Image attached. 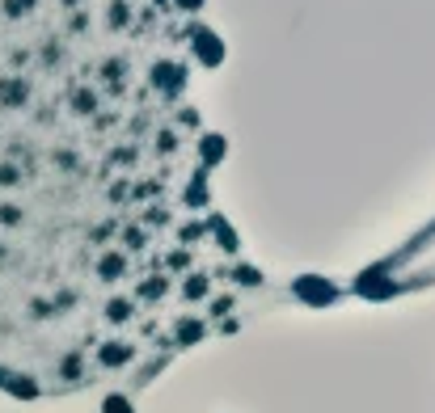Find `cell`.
Here are the masks:
<instances>
[{
  "label": "cell",
  "instance_id": "obj_1",
  "mask_svg": "<svg viewBox=\"0 0 435 413\" xmlns=\"http://www.w3.org/2000/svg\"><path fill=\"white\" fill-rule=\"evenodd\" d=\"M194 59L203 63V68H220L224 63V43H220V34L216 30H194Z\"/></svg>",
  "mask_w": 435,
  "mask_h": 413
},
{
  "label": "cell",
  "instance_id": "obj_8",
  "mask_svg": "<svg viewBox=\"0 0 435 413\" xmlns=\"http://www.w3.org/2000/svg\"><path fill=\"white\" fill-rule=\"evenodd\" d=\"M123 275V258H106L101 262V278H119Z\"/></svg>",
  "mask_w": 435,
  "mask_h": 413
},
{
  "label": "cell",
  "instance_id": "obj_12",
  "mask_svg": "<svg viewBox=\"0 0 435 413\" xmlns=\"http://www.w3.org/2000/svg\"><path fill=\"white\" fill-rule=\"evenodd\" d=\"M76 110L89 114V110H94V93H76Z\"/></svg>",
  "mask_w": 435,
  "mask_h": 413
},
{
  "label": "cell",
  "instance_id": "obj_6",
  "mask_svg": "<svg viewBox=\"0 0 435 413\" xmlns=\"http://www.w3.org/2000/svg\"><path fill=\"white\" fill-rule=\"evenodd\" d=\"M101 413H136V409H131L127 397H106V401H101Z\"/></svg>",
  "mask_w": 435,
  "mask_h": 413
},
{
  "label": "cell",
  "instance_id": "obj_9",
  "mask_svg": "<svg viewBox=\"0 0 435 413\" xmlns=\"http://www.w3.org/2000/svg\"><path fill=\"white\" fill-rule=\"evenodd\" d=\"M203 291H207V278L199 275V278H191V282H186V300H199V295H203Z\"/></svg>",
  "mask_w": 435,
  "mask_h": 413
},
{
  "label": "cell",
  "instance_id": "obj_14",
  "mask_svg": "<svg viewBox=\"0 0 435 413\" xmlns=\"http://www.w3.org/2000/svg\"><path fill=\"white\" fill-rule=\"evenodd\" d=\"M203 333V325H182V342H194Z\"/></svg>",
  "mask_w": 435,
  "mask_h": 413
},
{
  "label": "cell",
  "instance_id": "obj_13",
  "mask_svg": "<svg viewBox=\"0 0 435 413\" xmlns=\"http://www.w3.org/2000/svg\"><path fill=\"white\" fill-rule=\"evenodd\" d=\"M127 312H131V308H127V304H123V300H119V304H110V321H123V317H127Z\"/></svg>",
  "mask_w": 435,
  "mask_h": 413
},
{
  "label": "cell",
  "instance_id": "obj_2",
  "mask_svg": "<svg viewBox=\"0 0 435 413\" xmlns=\"http://www.w3.org/2000/svg\"><path fill=\"white\" fill-rule=\"evenodd\" d=\"M152 85H156L161 93H178L182 85H186V68L165 59V63H156V68H152Z\"/></svg>",
  "mask_w": 435,
  "mask_h": 413
},
{
  "label": "cell",
  "instance_id": "obj_3",
  "mask_svg": "<svg viewBox=\"0 0 435 413\" xmlns=\"http://www.w3.org/2000/svg\"><path fill=\"white\" fill-rule=\"evenodd\" d=\"M224 152H229V143H224V136L207 131V136L199 139V156H203V165H207V169H211V165H220V160H224Z\"/></svg>",
  "mask_w": 435,
  "mask_h": 413
},
{
  "label": "cell",
  "instance_id": "obj_10",
  "mask_svg": "<svg viewBox=\"0 0 435 413\" xmlns=\"http://www.w3.org/2000/svg\"><path fill=\"white\" fill-rule=\"evenodd\" d=\"M169 4H174V9H182V13H199L207 0H169Z\"/></svg>",
  "mask_w": 435,
  "mask_h": 413
},
{
  "label": "cell",
  "instance_id": "obj_7",
  "mask_svg": "<svg viewBox=\"0 0 435 413\" xmlns=\"http://www.w3.org/2000/svg\"><path fill=\"white\" fill-rule=\"evenodd\" d=\"M216 232H220V245H224V249H237V236H233V228H229L224 220H216Z\"/></svg>",
  "mask_w": 435,
  "mask_h": 413
},
{
  "label": "cell",
  "instance_id": "obj_5",
  "mask_svg": "<svg viewBox=\"0 0 435 413\" xmlns=\"http://www.w3.org/2000/svg\"><path fill=\"white\" fill-rule=\"evenodd\" d=\"M123 359H131L127 346H101V363H106V367H110V363H123Z\"/></svg>",
  "mask_w": 435,
  "mask_h": 413
},
{
  "label": "cell",
  "instance_id": "obj_11",
  "mask_svg": "<svg viewBox=\"0 0 435 413\" xmlns=\"http://www.w3.org/2000/svg\"><path fill=\"white\" fill-rule=\"evenodd\" d=\"M186 203H194V207H203V203H207V194H203V178L191 185V198H186Z\"/></svg>",
  "mask_w": 435,
  "mask_h": 413
},
{
  "label": "cell",
  "instance_id": "obj_4",
  "mask_svg": "<svg viewBox=\"0 0 435 413\" xmlns=\"http://www.w3.org/2000/svg\"><path fill=\"white\" fill-rule=\"evenodd\" d=\"M296 291H300V295H309L313 304H330V300H334V287H330V282H321V278H300V282H296Z\"/></svg>",
  "mask_w": 435,
  "mask_h": 413
}]
</instances>
